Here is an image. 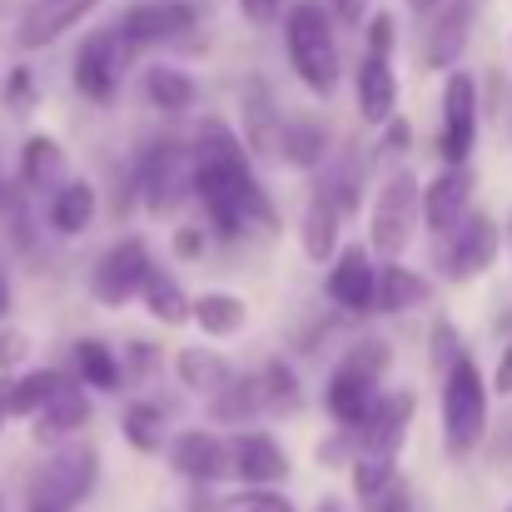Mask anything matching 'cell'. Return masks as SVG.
Segmentation results:
<instances>
[{"label": "cell", "instance_id": "obj_36", "mask_svg": "<svg viewBox=\"0 0 512 512\" xmlns=\"http://www.w3.org/2000/svg\"><path fill=\"white\" fill-rule=\"evenodd\" d=\"M259 383H264V398H269V408H299L294 373H289L284 363H269V368L259 373Z\"/></svg>", "mask_w": 512, "mask_h": 512}, {"label": "cell", "instance_id": "obj_18", "mask_svg": "<svg viewBox=\"0 0 512 512\" xmlns=\"http://www.w3.org/2000/svg\"><path fill=\"white\" fill-rule=\"evenodd\" d=\"M100 0H30V10L15 25V45L20 50H40L50 40H60L70 25H80Z\"/></svg>", "mask_w": 512, "mask_h": 512}, {"label": "cell", "instance_id": "obj_37", "mask_svg": "<svg viewBox=\"0 0 512 512\" xmlns=\"http://www.w3.org/2000/svg\"><path fill=\"white\" fill-rule=\"evenodd\" d=\"M219 512H294V503L284 493H269V488H249L239 498H224Z\"/></svg>", "mask_w": 512, "mask_h": 512}, {"label": "cell", "instance_id": "obj_47", "mask_svg": "<svg viewBox=\"0 0 512 512\" xmlns=\"http://www.w3.org/2000/svg\"><path fill=\"white\" fill-rule=\"evenodd\" d=\"M189 512H219V498H209L204 488L194 493V503H189Z\"/></svg>", "mask_w": 512, "mask_h": 512}, {"label": "cell", "instance_id": "obj_7", "mask_svg": "<svg viewBox=\"0 0 512 512\" xmlns=\"http://www.w3.org/2000/svg\"><path fill=\"white\" fill-rule=\"evenodd\" d=\"M135 189H140V199H145V209H150L155 219L174 214V209L189 199V189H194V155H189L184 145H170V140L155 145V150L140 160Z\"/></svg>", "mask_w": 512, "mask_h": 512}, {"label": "cell", "instance_id": "obj_38", "mask_svg": "<svg viewBox=\"0 0 512 512\" xmlns=\"http://www.w3.org/2000/svg\"><path fill=\"white\" fill-rule=\"evenodd\" d=\"M458 358H463V343L453 334V324H438V329H433V363H438V368H453Z\"/></svg>", "mask_w": 512, "mask_h": 512}, {"label": "cell", "instance_id": "obj_41", "mask_svg": "<svg viewBox=\"0 0 512 512\" xmlns=\"http://www.w3.org/2000/svg\"><path fill=\"white\" fill-rule=\"evenodd\" d=\"M25 353H30V339H25L20 329H5V334H0V373H10Z\"/></svg>", "mask_w": 512, "mask_h": 512}, {"label": "cell", "instance_id": "obj_32", "mask_svg": "<svg viewBox=\"0 0 512 512\" xmlns=\"http://www.w3.org/2000/svg\"><path fill=\"white\" fill-rule=\"evenodd\" d=\"M75 368H80V383H85V388H105V393H115V388H120V378H125L120 358H115L100 339H80L75 343Z\"/></svg>", "mask_w": 512, "mask_h": 512}, {"label": "cell", "instance_id": "obj_44", "mask_svg": "<svg viewBox=\"0 0 512 512\" xmlns=\"http://www.w3.org/2000/svg\"><path fill=\"white\" fill-rule=\"evenodd\" d=\"M493 388L498 393H512V339L503 348V358H498V373H493Z\"/></svg>", "mask_w": 512, "mask_h": 512}, {"label": "cell", "instance_id": "obj_4", "mask_svg": "<svg viewBox=\"0 0 512 512\" xmlns=\"http://www.w3.org/2000/svg\"><path fill=\"white\" fill-rule=\"evenodd\" d=\"M488 433V383L473 353H463L453 368H443V448L453 458H468Z\"/></svg>", "mask_w": 512, "mask_h": 512}, {"label": "cell", "instance_id": "obj_9", "mask_svg": "<svg viewBox=\"0 0 512 512\" xmlns=\"http://www.w3.org/2000/svg\"><path fill=\"white\" fill-rule=\"evenodd\" d=\"M150 249H145V239H120L100 264H95V274H90V294L105 304V309H125L140 289H145V279H150Z\"/></svg>", "mask_w": 512, "mask_h": 512}, {"label": "cell", "instance_id": "obj_30", "mask_svg": "<svg viewBox=\"0 0 512 512\" xmlns=\"http://www.w3.org/2000/svg\"><path fill=\"white\" fill-rule=\"evenodd\" d=\"M324 155H329V130H324V120H289L284 125V160L294 165V170H314V165H324Z\"/></svg>", "mask_w": 512, "mask_h": 512}, {"label": "cell", "instance_id": "obj_52", "mask_svg": "<svg viewBox=\"0 0 512 512\" xmlns=\"http://www.w3.org/2000/svg\"><path fill=\"white\" fill-rule=\"evenodd\" d=\"M5 204H10V189H5V179H0V209H5Z\"/></svg>", "mask_w": 512, "mask_h": 512}, {"label": "cell", "instance_id": "obj_26", "mask_svg": "<svg viewBox=\"0 0 512 512\" xmlns=\"http://www.w3.org/2000/svg\"><path fill=\"white\" fill-rule=\"evenodd\" d=\"M90 219H95V189L85 179H65L50 194V229L55 234H80V229H90Z\"/></svg>", "mask_w": 512, "mask_h": 512}, {"label": "cell", "instance_id": "obj_27", "mask_svg": "<svg viewBox=\"0 0 512 512\" xmlns=\"http://www.w3.org/2000/svg\"><path fill=\"white\" fill-rule=\"evenodd\" d=\"M174 373H179V383H184V388H194V393H219V388L234 378L229 358H224V353H214V348H179Z\"/></svg>", "mask_w": 512, "mask_h": 512}, {"label": "cell", "instance_id": "obj_5", "mask_svg": "<svg viewBox=\"0 0 512 512\" xmlns=\"http://www.w3.org/2000/svg\"><path fill=\"white\" fill-rule=\"evenodd\" d=\"M100 483V453L90 443H60L40 473L30 478V512H70L80 508Z\"/></svg>", "mask_w": 512, "mask_h": 512}, {"label": "cell", "instance_id": "obj_8", "mask_svg": "<svg viewBox=\"0 0 512 512\" xmlns=\"http://www.w3.org/2000/svg\"><path fill=\"white\" fill-rule=\"evenodd\" d=\"M130 40L110 25V30H95L80 50H75V90L95 105H110L120 80H125V65H130Z\"/></svg>", "mask_w": 512, "mask_h": 512}, {"label": "cell", "instance_id": "obj_46", "mask_svg": "<svg viewBox=\"0 0 512 512\" xmlns=\"http://www.w3.org/2000/svg\"><path fill=\"white\" fill-rule=\"evenodd\" d=\"M174 244H179V254H199L204 249V229H184Z\"/></svg>", "mask_w": 512, "mask_h": 512}, {"label": "cell", "instance_id": "obj_55", "mask_svg": "<svg viewBox=\"0 0 512 512\" xmlns=\"http://www.w3.org/2000/svg\"><path fill=\"white\" fill-rule=\"evenodd\" d=\"M508 512H512V508H508Z\"/></svg>", "mask_w": 512, "mask_h": 512}, {"label": "cell", "instance_id": "obj_51", "mask_svg": "<svg viewBox=\"0 0 512 512\" xmlns=\"http://www.w3.org/2000/svg\"><path fill=\"white\" fill-rule=\"evenodd\" d=\"M319 512H343V508L334 503V498H324V503H319Z\"/></svg>", "mask_w": 512, "mask_h": 512}, {"label": "cell", "instance_id": "obj_15", "mask_svg": "<svg viewBox=\"0 0 512 512\" xmlns=\"http://www.w3.org/2000/svg\"><path fill=\"white\" fill-rule=\"evenodd\" d=\"M170 463L174 473H184L189 483L209 488L219 478H234V453H229V438L219 433H204V428H189L170 443Z\"/></svg>", "mask_w": 512, "mask_h": 512}, {"label": "cell", "instance_id": "obj_20", "mask_svg": "<svg viewBox=\"0 0 512 512\" xmlns=\"http://www.w3.org/2000/svg\"><path fill=\"white\" fill-rule=\"evenodd\" d=\"M30 423H35V443H55V448L70 443V438L90 423V398H85V388L65 378V383L55 388V398H50Z\"/></svg>", "mask_w": 512, "mask_h": 512}, {"label": "cell", "instance_id": "obj_53", "mask_svg": "<svg viewBox=\"0 0 512 512\" xmlns=\"http://www.w3.org/2000/svg\"><path fill=\"white\" fill-rule=\"evenodd\" d=\"M508 239H512V224H508Z\"/></svg>", "mask_w": 512, "mask_h": 512}, {"label": "cell", "instance_id": "obj_13", "mask_svg": "<svg viewBox=\"0 0 512 512\" xmlns=\"http://www.w3.org/2000/svg\"><path fill=\"white\" fill-rule=\"evenodd\" d=\"M284 110L274 105L269 85L264 80H249L244 95H239V130H244V145L254 160H284Z\"/></svg>", "mask_w": 512, "mask_h": 512}, {"label": "cell", "instance_id": "obj_22", "mask_svg": "<svg viewBox=\"0 0 512 512\" xmlns=\"http://www.w3.org/2000/svg\"><path fill=\"white\" fill-rule=\"evenodd\" d=\"M339 219H343V204L319 184L314 194H309V204H304V254L314 259V264H329L334 254H339Z\"/></svg>", "mask_w": 512, "mask_h": 512}, {"label": "cell", "instance_id": "obj_39", "mask_svg": "<svg viewBox=\"0 0 512 512\" xmlns=\"http://www.w3.org/2000/svg\"><path fill=\"white\" fill-rule=\"evenodd\" d=\"M368 512H418V508H413V493H408V488L393 478V483H388V488H383V493L368 503Z\"/></svg>", "mask_w": 512, "mask_h": 512}, {"label": "cell", "instance_id": "obj_48", "mask_svg": "<svg viewBox=\"0 0 512 512\" xmlns=\"http://www.w3.org/2000/svg\"><path fill=\"white\" fill-rule=\"evenodd\" d=\"M5 393H10V378H0V428H5V418H10V398H5Z\"/></svg>", "mask_w": 512, "mask_h": 512}, {"label": "cell", "instance_id": "obj_3", "mask_svg": "<svg viewBox=\"0 0 512 512\" xmlns=\"http://www.w3.org/2000/svg\"><path fill=\"white\" fill-rule=\"evenodd\" d=\"M388 343L383 339H358L348 353L339 358V368L329 373V388H324V403H329V413H334V423H339L343 433H358L363 423H368V413L378 408V378H383V368H388Z\"/></svg>", "mask_w": 512, "mask_h": 512}, {"label": "cell", "instance_id": "obj_24", "mask_svg": "<svg viewBox=\"0 0 512 512\" xmlns=\"http://www.w3.org/2000/svg\"><path fill=\"white\" fill-rule=\"evenodd\" d=\"M428 299H433V284L418 269H408L398 259H388L378 269V314H408V309H423Z\"/></svg>", "mask_w": 512, "mask_h": 512}, {"label": "cell", "instance_id": "obj_50", "mask_svg": "<svg viewBox=\"0 0 512 512\" xmlns=\"http://www.w3.org/2000/svg\"><path fill=\"white\" fill-rule=\"evenodd\" d=\"M408 5H413V10H418V15H433V10H438V5H443V0H408Z\"/></svg>", "mask_w": 512, "mask_h": 512}, {"label": "cell", "instance_id": "obj_42", "mask_svg": "<svg viewBox=\"0 0 512 512\" xmlns=\"http://www.w3.org/2000/svg\"><path fill=\"white\" fill-rule=\"evenodd\" d=\"M239 10H244V20H254V25H274L279 10H284V0H239Z\"/></svg>", "mask_w": 512, "mask_h": 512}, {"label": "cell", "instance_id": "obj_34", "mask_svg": "<svg viewBox=\"0 0 512 512\" xmlns=\"http://www.w3.org/2000/svg\"><path fill=\"white\" fill-rule=\"evenodd\" d=\"M65 378L55 373V368H35V373H25V378H10V418H35L50 398H55V388H60Z\"/></svg>", "mask_w": 512, "mask_h": 512}, {"label": "cell", "instance_id": "obj_45", "mask_svg": "<svg viewBox=\"0 0 512 512\" xmlns=\"http://www.w3.org/2000/svg\"><path fill=\"white\" fill-rule=\"evenodd\" d=\"M363 5H368V0H329V10H334L339 20H348V25L363 20Z\"/></svg>", "mask_w": 512, "mask_h": 512}, {"label": "cell", "instance_id": "obj_54", "mask_svg": "<svg viewBox=\"0 0 512 512\" xmlns=\"http://www.w3.org/2000/svg\"><path fill=\"white\" fill-rule=\"evenodd\" d=\"M0 512H5V508H0Z\"/></svg>", "mask_w": 512, "mask_h": 512}, {"label": "cell", "instance_id": "obj_11", "mask_svg": "<svg viewBox=\"0 0 512 512\" xmlns=\"http://www.w3.org/2000/svg\"><path fill=\"white\" fill-rule=\"evenodd\" d=\"M443 244V274L448 279H478L483 269H493V259H498V244H503V234H498V224L488 219V214H468L448 239H438Z\"/></svg>", "mask_w": 512, "mask_h": 512}, {"label": "cell", "instance_id": "obj_14", "mask_svg": "<svg viewBox=\"0 0 512 512\" xmlns=\"http://www.w3.org/2000/svg\"><path fill=\"white\" fill-rule=\"evenodd\" d=\"M413 408H418V398H413V393H383V398H378V408L368 413V423L353 433V438H358V453H363V458L398 463V448L408 443ZM358 453H353V458H358Z\"/></svg>", "mask_w": 512, "mask_h": 512}, {"label": "cell", "instance_id": "obj_2", "mask_svg": "<svg viewBox=\"0 0 512 512\" xmlns=\"http://www.w3.org/2000/svg\"><path fill=\"white\" fill-rule=\"evenodd\" d=\"M284 45H289V65L294 75L314 90V95H334L339 90V40H334V15L319 0H299L284 20Z\"/></svg>", "mask_w": 512, "mask_h": 512}, {"label": "cell", "instance_id": "obj_31", "mask_svg": "<svg viewBox=\"0 0 512 512\" xmlns=\"http://www.w3.org/2000/svg\"><path fill=\"white\" fill-rule=\"evenodd\" d=\"M145 95H150V105L155 110H189L194 100H199V85L184 75V70H174V65H155V70H145Z\"/></svg>", "mask_w": 512, "mask_h": 512}, {"label": "cell", "instance_id": "obj_49", "mask_svg": "<svg viewBox=\"0 0 512 512\" xmlns=\"http://www.w3.org/2000/svg\"><path fill=\"white\" fill-rule=\"evenodd\" d=\"M5 309H10V279H5V269H0V319H5Z\"/></svg>", "mask_w": 512, "mask_h": 512}, {"label": "cell", "instance_id": "obj_35", "mask_svg": "<svg viewBox=\"0 0 512 512\" xmlns=\"http://www.w3.org/2000/svg\"><path fill=\"white\" fill-rule=\"evenodd\" d=\"M120 428H125V443L140 448V453H160L165 448V413L155 403H130Z\"/></svg>", "mask_w": 512, "mask_h": 512}, {"label": "cell", "instance_id": "obj_16", "mask_svg": "<svg viewBox=\"0 0 512 512\" xmlns=\"http://www.w3.org/2000/svg\"><path fill=\"white\" fill-rule=\"evenodd\" d=\"M329 299L339 304L343 314L378 309V264H373V249L348 244L339 259H334V269H329Z\"/></svg>", "mask_w": 512, "mask_h": 512}, {"label": "cell", "instance_id": "obj_23", "mask_svg": "<svg viewBox=\"0 0 512 512\" xmlns=\"http://www.w3.org/2000/svg\"><path fill=\"white\" fill-rule=\"evenodd\" d=\"M443 15H438V25L428 30V45H423V60L433 65V70H443V65H453L458 55H463V45H468V25H473V0H448V5H438Z\"/></svg>", "mask_w": 512, "mask_h": 512}, {"label": "cell", "instance_id": "obj_29", "mask_svg": "<svg viewBox=\"0 0 512 512\" xmlns=\"http://www.w3.org/2000/svg\"><path fill=\"white\" fill-rule=\"evenodd\" d=\"M140 299H145V309H150L160 324H184V319H194V299L179 289V279L165 274V269H150Z\"/></svg>", "mask_w": 512, "mask_h": 512}, {"label": "cell", "instance_id": "obj_10", "mask_svg": "<svg viewBox=\"0 0 512 512\" xmlns=\"http://www.w3.org/2000/svg\"><path fill=\"white\" fill-rule=\"evenodd\" d=\"M473 145H478V85L473 75L453 70L443 85V130H438L443 165H468Z\"/></svg>", "mask_w": 512, "mask_h": 512}, {"label": "cell", "instance_id": "obj_28", "mask_svg": "<svg viewBox=\"0 0 512 512\" xmlns=\"http://www.w3.org/2000/svg\"><path fill=\"white\" fill-rule=\"evenodd\" d=\"M194 324H199L209 339H234V334L249 324V309H244V299L214 289V294H199V299H194Z\"/></svg>", "mask_w": 512, "mask_h": 512}, {"label": "cell", "instance_id": "obj_6", "mask_svg": "<svg viewBox=\"0 0 512 512\" xmlns=\"http://www.w3.org/2000/svg\"><path fill=\"white\" fill-rule=\"evenodd\" d=\"M423 219V184L408 170L388 174V184L373 199V219H368V249L383 259H398L413 244V229Z\"/></svg>", "mask_w": 512, "mask_h": 512}, {"label": "cell", "instance_id": "obj_33", "mask_svg": "<svg viewBox=\"0 0 512 512\" xmlns=\"http://www.w3.org/2000/svg\"><path fill=\"white\" fill-rule=\"evenodd\" d=\"M20 179L35 184V189H50L65 179V150L45 135H30L25 140V155H20Z\"/></svg>", "mask_w": 512, "mask_h": 512}, {"label": "cell", "instance_id": "obj_12", "mask_svg": "<svg viewBox=\"0 0 512 512\" xmlns=\"http://www.w3.org/2000/svg\"><path fill=\"white\" fill-rule=\"evenodd\" d=\"M115 30L130 40V50H145V45H170L184 30H194V5L189 0H140L130 5Z\"/></svg>", "mask_w": 512, "mask_h": 512}, {"label": "cell", "instance_id": "obj_43", "mask_svg": "<svg viewBox=\"0 0 512 512\" xmlns=\"http://www.w3.org/2000/svg\"><path fill=\"white\" fill-rule=\"evenodd\" d=\"M368 50H378V55L393 50V20H388V15H373V25H368Z\"/></svg>", "mask_w": 512, "mask_h": 512}, {"label": "cell", "instance_id": "obj_17", "mask_svg": "<svg viewBox=\"0 0 512 512\" xmlns=\"http://www.w3.org/2000/svg\"><path fill=\"white\" fill-rule=\"evenodd\" d=\"M468 199H473V170H468V165H448V170L423 189V224H428L438 239H448V234L473 214Z\"/></svg>", "mask_w": 512, "mask_h": 512}, {"label": "cell", "instance_id": "obj_1", "mask_svg": "<svg viewBox=\"0 0 512 512\" xmlns=\"http://www.w3.org/2000/svg\"><path fill=\"white\" fill-rule=\"evenodd\" d=\"M194 194L204 199V214L219 239H239L244 229H274V204L264 184L249 170L244 140L224 120H204L194 140Z\"/></svg>", "mask_w": 512, "mask_h": 512}, {"label": "cell", "instance_id": "obj_40", "mask_svg": "<svg viewBox=\"0 0 512 512\" xmlns=\"http://www.w3.org/2000/svg\"><path fill=\"white\" fill-rule=\"evenodd\" d=\"M30 100H35V80H30V70H10L5 105H15V110H30Z\"/></svg>", "mask_w": 512, "mask_h": 512}, {"label": "cell", "instance_id": "obj_19", "mask_svg": "<svg viewBox=\"0 0 512 512\" xmlns=\"http://www.w3.org/2000/svg\"><path fill=\"white\" fill-rule=\"evenodd\" d=\"M229 453H234V478H244L249 488H269L289 478V453L269 433H234Z\"/></svg>", "mask_w": 512, "mask_h": 512}, {"label": "cell", "instance_id": "obj_21", "mask_svg": "<svg viewBox=\"0 0 512 512\" xmlns=\"http://www.w3.org/2000/svg\"><path fill=\"white\" fill-rule=\"evenodd\" d=\"M393 110H398V75H393L388 55L368 50L363 65H358V115L368 125H388Z\"/></svg>", "mask_w": 512, "mask_h": 512}, {"label": "cell", "instance_id": "obj_25", "mask_svg": "<svg viewBox=\"0 0 512 512\" xmlns=\"http://www.w3.org/2000/svg\"><path fill=\"white\" fill-rule=\"evenodd\" d=\"M259 408H269L259 378H229L219 393H209V413H214V423H224V428H239V423L254 418Z\"/></svg>", "mask_w": 512, "mask_h": 512}]
</instances>
